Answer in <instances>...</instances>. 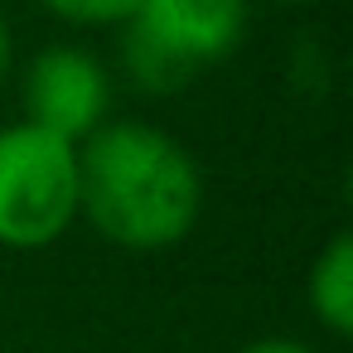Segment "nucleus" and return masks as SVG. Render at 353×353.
Returning a JSON list of instances; mask_svg holds the SVG:
<instances>
[{"label": "nucleus", "instance_id": "nucleus-3", "mask_svg": "<svg viewBox=\"0 0 353 353\" xmlns=\"http://www.w3.org/2000/svg\"><path fill=\"white\" fill-rule=\"evenodd\" d=\"M78 223V145L15 121L0 126V247L39 252Z\"/></svg>", "mask_w": 353, "mask_h": 353}, {"label": "nucleus", "instance_id": "nucleus-4", "mask_svg": "<svg viewBox=\"0 0 353 353\" xmlns=\"http://www.w3.org/2000/svg\"><path fill=\"white\" fill-rule=\"evenodd\" d=\"M20 107L30 126L83 145L102 121H112V73L78 44L39 49L20 78Z\"/></svg>", "mask_w": 353, "mask_h": 353}, {"label": "nucleus", "instance_id": "nucleus-8", "mask_svg": "<svg viewBox=\"0 0 353 353\" xmlns=\"http://www.w3.org/2000/svg\"><path fill=\"white\" fill-rule=\"evenodd\" d=\"M10 59H15V39H10V20H6V10H0V88H6Z\"/></svg>", "mask_w": 353, "mask_h": 353}, {"label": "nucleus", "instance_id": "nucleus-7", "mask_svg": "<svg viewBox=\"0 0 353 353\" xmlns=\"http://www.w3.org/2000/svg\"><path fill=\"white\" fill-rule=\"evenodd\" d=\"M237 353H314V348L300 343V339H281V334H271V339H252V343H242Z\"/></svg>", "mask_w": 353, "mask_h": 353}, {"label": "nucleus", "instance_id": "nucleus-5", "mask_svg": "<svg viewBox=\"0 0 353 353\" xmlns=\"http://www.w3.org/2000/svg\"><path fill=\"white\" fill-rule=\"evenodd\" d=\"M305 295H310L314 319H319L334 339H348V334H353V237H348V232H334V237L319 247V256H314V266H310Z\"/></svg>", "mask_w": 353, "mask_h": 353}, {"label": "nucleus", "instance_id": "nucleus-2", "mask_svg": "<svg viewBox=\"0 0 353 353\" xmlns=\"http://www.w3.org/2000/svg\"><path fill=\"white\" fill-rule=\"evenodd\" d=\"M121 30V73L150 97L184 92L203 68L237 54L247 0H141Z\"/></svg>", "mask_w": 353, "mask_h": 353}, {"label": "nucleus", "instance_id": "nucleus-1", "mask_svg": "<svg viewBox=\"0 0 353 353\" xmlns=\"http://www.w3.org/2000/svg\"><path fill=\"white\" fill-rule=\"evenodd\" d=\"M78 218L121 252H170L203 218V170L179 136L112 117L78 145Z\"/></svg>", "mask_w": 353, "mask_h": 353}, {"label": "nucleus", "instance_id": "nucleus-9", "mask_svg": "<svg viewBox=\"0 0 353 353\" xmlns=\"http://www.w3.org/2000/svg\"><path fill=\"white\" fill-rule=\"evenodd\" d=\"M281 6H314V0H281Z\"/></svg>", "mask_w": 353, "mask_h": 353}, {"label": "nucleus", "instance_id": "nucleus-6", "mask_svg": "<svg viewBox=\"0 0 353 353\" xmlns=\"http://www.w3.org/2000/svg\"><path fill=\"white\" fill-rule=\"evenodd\" d=\"M39 10H49L63 25H83V30H117L136 15L141 0H34Z\"/></svg>", "mask_w": 353, "mask_h": 353}]
</instances>
